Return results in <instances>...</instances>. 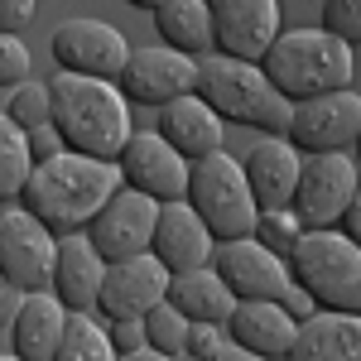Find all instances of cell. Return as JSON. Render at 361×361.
Instances as JSON below:
<instances>
[{"label": "cell", "instance_id": "6da1fadb", "mask_svg": "<svg viewBox=\"0 0 361 361\" xmlns=\"http://www.w3.org/2000/svg\"><path fill=\"white\" fill-rule=\"evenodd\" d=\"M121 164L116 159H97V154H78V149H63L54 159H39L34 173H29L25 202L39 222H49L63 236V231H87V222L106 207V197L121 188Z\"/></svg>", "mask_w": 361, "mask_h": 361}, {"label": "cell", "instance_id": "7a4b0ae2", "mask_svg": "<svg viewBox=\"0 0 361 361\" xmlns=\"http://www.w3.org/2000/svg\"><path fill=\"white\" fill-rule=\"evenodd\" d=\"M54 92V130L63 135L68 149L78 154H97V159H116L130 140V97L111 82V78H87V73H68L58 68L49 78Z\"/></svg>", "mask_w": 361, "mask_h": 361}, {"label": "cell", "instance_id": "3957f363", "mask_svg": "<svg viewBox=\"0 0 361 361\" xmlns=\"http://www.w3.org/2000/svg\"><path fill=\"white\" fill-rule=\"evenodd\" d=\"M197 97L222 116L226 126H246L260 135H284L294 102L275 92V82L265 78L260 63L246 58H226V54H207L197 58Z\"/></svg>", "mask_w": 361, "mask_h": 361}, {"label": "cell", "instance_id": "277c9868", "mask_svg": "<svg viewBox=\"0 0 361 361\" xmlns=\"http://www.w3.org/2000/svg\"><path fill=\"white\" fill-rule=\"evenodd\" d=\"M265 78L275 82V92H284L289 102H304L318 92H337V87H352L357 78V58L352 44L337 39L328 29H279L275 44L260 58Z\"/></svg>", "mask_w": 361, "mask_h": 361}, {"label": "cell", "instance_id": "5b68a950", "mask_svg": "<svg viewBox=\"0 0 361 361\" xmlns=\"http://www.w3.org/2000/svg\"><path fill=\"white\" fill-rule=\"evenodd\" d=\"M289 275L313 294L318 308L361 313V246L342 226H304L289 250Z\"/></svg>", "mask_w": 361, "mask_h": 361}, {"label": "cell", "instance_id": "8992f818", "mask_svg": "<svg viewBox=\"0 0 361 361\" xmlns=\"http://www.w3.org/2000/svg\"><path fill=\"white\" fill-rule=\"evenodd\" d=\"M188 202L197 207V217L212 226V236H250L255 217H260V202L246 183V169L241 159H231L226 149L217 154H202L188 169Z\"/></svg>", "mask_w": 361, "mask_h": 361}, {"label": "cell", "instance_id": "52a82bcc", "mask_svg": "<svg viewBox=\"0 0 361 361\" xmlns=\"http://www.w3.org/2000/svg\"><path fill=\"white\" fill-rule=\"evenodd\" d=\"M357 130H361V97L352 87H337V92H318V97L294 102L284 140L299 154H328V149L357 145Z\"/></svg>", "mask_w": 361, "mask_h": 361}, {"label": "cell", "instance_id": "ba28073f", "mask_svg": "<svg viewBox=\"0 0 361 361\" xmlns=\"http://www.w3.org/2000/svg\"><path fill=\"white\" fill-rule=\"evenodd\" d=\"M54 255H58V231L39 222L25 202L0 207V279L20 289H49L54 279Z\"/></svg>", "mask_w": 361, "mask_h": 361}, {"label": "cell", "instance_id": "9c48e42d", "mask_svg": "<svg viewBox=\"0 0 361 361\" xmlns=\"http://www.w3.org/2000/svg\"><path fill=\"white\" fill-rule=\"evenodd\" d=\"M361 183V164L347 159V149H328V154H304L299 169V188H294V212L304 226H337L347 202Z\"/></svg>", "mask_w": 361, "mask_h": 361}, {"label": "cell", "instance_id": "30bf717a", "mask_svg": "<svg viewBox=\"0 0 361 361\" xmlns=\"http://www.w3.org/2000/svg\"><path fill=\"white\" fill-rule=\"evenodd\" d=\"M154 222H159V197H149V193H140V188H130V183H121V188L106 197V207L87 222V236H92V246L102 250L106 260H121V255L149 250Z\"/></svg>", "mask_w": 361, "mask_h": 361}, {"label": "cell", "instance_id": "8fae6325", "mask_svg": "<svg viewBox=\"0 0 361 361\" xmlns=\"http://www.w3.org/2000/svg\"><path fill=\"white\" fill-rule=\"evenodd\" d=\"M116 164H121V178L130 188L159 197V202L188 197V169H193V159H183L159 130H130L126 149L116 154Z\"/></svg>", "mask_w": 361, "mask_h": 361}, {"label": "cell", "instance_id": "7c38bea8", "mask_svg": "<svg viewBox=\"0 0 361 361\" xmlns=\"http://www.w3.org/2000/svg\"><path fill=\"white\" fill-rule=\"evenodd\" d=\"M212 270L226 279L236 299H275L289 284V260L270 250L255 231L250 236H226L212 246Z\"/></svg>", "mask_w": 361, "mask_h": 361}, {"label": "cell", "instance_id": "4fadbf2b", "mask_svg": "<svg viewBox=\"0 0 361 361\" xmlns=\"http://www.w3.org/2000/svg\"><path fill=\"white\" fill-rule=\"evenodd\" d=\"M49 54H54L58 68H68V73H87V78H111L126 68V58H130V44H126V34L106 20H68V25L54 29V39H49Z\"/></svg>", "mask_w": 361, "mask_h": 361}, {"label": "cell", "instance_id": "5bb4252c", "mask_svg": "<svg viewBox=\"0 0 361 361\" xmlns=\"http://www.w3.org/2000/svg\"><path fill=\"white\" fill-rule=\"evenodd\" d=\"M116 87L140 102V106H164L173 97H183V92H193L197 87V58L178 54V49H130L126 58V68L116 73Z\"/></svg>", "mask_w": 361, "mask_h": 361}, {"label": "cell", "instance_id": "9a60e30c", "mask_svg": "<svg viewBox=\"0 0 361 361\" xmlns=\"http://www.w3.org/2000/svg\"><path fill=\"white\" fill-rule=\"evenodd\" d=\"M212 10V54L260 63L279 34V0H207Z\"/></svg>", "mask_w": 361, "mask_h": 361}, {"label": "cell", "instance_id": "2e32d148", "mask_svg": "<svg viewBox=\"0 0 361 361\" xmlns=\"http://www.w3.org/2000/svg\"><path fill=\"white\" fill-rule=\"evenodd\" d=\"M169 275H173V270H169L154 250L106 260V279H102V299H97V308H102L106 318H121V313L145 318L159 299H169Z\"/></svg>", "mask_w": 361, "mask_h": 361}, {"label": "cell", "instance_id": "e0dca14e", "mask_svg": "<svg viewBox=\"0 0 361 361\" xmlns=\"http://www.w3.org/2000/svg\"><path fill=\"white\" fill-rule=\"evenodd\" d=\"M212 246H217V236H212V226L197 217V207L188 202V197L159 202V222H154V241H149V250L164 260L173 275H178V270L207 265V260H212Z\"/></svg>", "mask_w": 361, "mask_h": 361}, {"label": "cell", "instance_id": "ac0fdd59", "mask_svg": "<svg viewBox=\"0 0 361 361\" xmlns=\"http://www.w3.org/2000/svg\"><path fill=\"white\" fill-rule=\"evenodd\" d=\"M102 279H106V255L92 246V236H87V231H63V236H58L49 289H54L68 308H97Z\"/></svg>", "mask_w": 361, "mask_h": 361}, {"label": "cell", "instance_id": "d6986e66", "mask_svg": "<svg viewBox=\"0 0 361 361\" xmlns=\"http://www.w3.org/2000/svg\"><path fill=\"white\" fill-rule=\"evenodd\" d=\"M246 183L260 207H289L294 202V188H299V169H304V154L289 145L284 135H260L246 149Z\"/></svg>", "mask_w": 361, "mask_h": 361}, {"label": "cell", "instance_id": "ffe728a7", "mask_svg": "<svg viewBox=\"0 0 361 361\" xmlns=\"http://www.w3.org/2000/svg\"><path fill=\"white\" fill-rule=\"evenodd\" d=\"M294 361H361V313L313 308L289 342Z\"/></svg>", "mask_w": 361, "mask_h": 361}, {"label": "cell", "instance_id": "44dd1931", "mask_svg": "<svg viewBox=\"0 0 361 361\" xmlns=\"http://www.w3.org/2000/svg\"><path fill=\"white\" fill-rule=\"evenodd\" d=\"M222 126L226 121L212 111L197 92H183V97H173V102L159 106V126H154V130H159L183 159H202V154H217V149H222V135H226Z\"/></svg>", "mask_w": 361, "mask_h": 361}, {"label": "cell", "instance_id": "7402d4cb", "mask_svg": "<svg viewBox=\"0 0 361 361\" xmlns=\"http://www.w3.org/2000/svg\"><path fill=\"white\" fill-rule=\"evenodd\" d=\"M63 323H68V304L54 289H29L15 323H10V347L25 361H58V342H63Z\"/></svg>", "mask_w": 361, "mask_h": 361}, {"label": "cell", "instance_id": "603a6c76", "mask_svg": "<svg viewBox=\"0 0 361 361\" xmlns=\"http://www.w3.org/2000/svg\"><path fill=\"white\" fill-rule=\"evenodd\" d=\"M226 333L246 347L250 357H289V342L299 333V318H289L279 299H236Z\"/></svg>", "mask_w": 361, "mask_h": 361}, {"label": "cell", "instance_id": "cb8c5ba5", "mask_svg": "<svg viewBox=\"0 0 361 361\" xmlns=\"http://www.w3.org/2000/svg\"><path fill=\"white\" fill-rule=\"evenodd\" d=\"M169 304L183 308L188 323H226L231 308H236V294L226 289V279L217 275L212 260H207V265H197V270L169 275Z\"/></svg>", "mask_w": 361, "mask_h": 361}, {"label": "cell", "instance_id": "d4e9b609", "mask_svg": "<svg viewBox=\"0 0 361 361\" xmlns=\"http://www.w3.org/2000/svg\"><path fill=\"white\" fill-rule=\"evenodd\" d=\"M154 29L169 49L188 58H207L212 54V10L207 0H159L154 5Z\"/></svg>", "mask_w": 361, "mask_h": 361}, {"label": "cell", "instance_id": "484cf974", "mask_svg": "<svg viewBox=\"0 0 361 361\" xmlns=\"http://www.w3.org/2000/svg\"><path fill=\"white\" fill-rule=\"evenodd\" d=\"M29 173H34V154H29V130L15 126L0 111V202L25 193Z\"/></svg>", "mask_w": 361, "mask_h": 361}, {"label": "cell", "instance_id": "4316f807", "mask_svg": "<svg viewBox=\"0 0 361 361\" xmlns=\"http://www.w3.org/2000/svg\"><path fill=\"white\" fill-rule=\"evenodd\" d=\"M116 357L111 337L97 318H87V308H68L63 323V342H58V361H106Z\"/></svg>", "mask_w": 361, "mask_h": 361}, {"label": "cell", "instance_id": "83f0119b", "mask_svg": "<svg viewBox=\"0 0 361 361\" xmlns=\"http://www.w3.org/2000/svg\"><path fill=\"white\" fill-rule=\"evenodd\" d=\"M183 337H188V318L183 308L159 299V304L145 313V342H149V357H183Z\"/></svg>", "mask_w": 361, "mask_h": 361}, {"label": "cell", "instance_id": "f1b7e54d", "mask_svg": "<svg viewBox=\"0 0 361 361\" xmlns=\"http://www.w3.org/2000/svg\"><path fill=\"white\" fill-rule=\"evenodd\" d=\"M5 116H10L15 126H25V130L44 126V121L54 116V92H49V82H39V78L15 82L10 87V102H5Z\"/></svg>", "mask_w": 361, "mask_h": 361}, {"label": "cell", "instance_id": "f546056e", "mask_svg": "<svg viewBox=\"0 0 361 361\" xmlns=\"http://www.w3.org/2000/svg\"><path fill=\"white\" fill-rule=\"evenodd\" d=\"M255 236H260L270 250L289 255L294 241L304 236V222H299V212H294V207H260V217H255Z\"/></svg>", "mask_w": 361, "mask_h": 361}, {"label": "cell", "instance_id": "4dcf8cb0", "mask_svg": "<svg viewBox=\"0 0 361 361\" xmlns=\"http://www.w3.org/2000/svg\"><path fill=\"white\" fill-rule=\"evenodd\" d=\"M25 78H34V73H29V44L20 34L0 29V87L10 92V87L25 82Z\"/></svg>", "mask_w": 361, "mask_h": 361}, {"label": "cell", "instance_id": "1f68e13d", "mask_svg": "<svg viewBox=\"0 0 361 361\" xmlns=\"http://www.w3.org/2000/svg\"><path fill=\"white\" fill-rule=\"evenodd\" d=\"M323 29L357 49L361 44V0H323Z\"/></svg>", "mask_w": 361, "mask_h": 361}, {"label": "cell", "instance_id": "d6a6232c", "mask_svg": "<svg viewBox=\"0 0 361 361\" xmlns=\"http://www.w3.org/2000/svg\"><path fill=\"white\" fill-rule=\"evenodd\" d=\"M106 337H111L116 357H145V352H149V342H145V318H135V313L106 318Z\"/></svg>", "mask_w": 361, "mask_h": 361}, {"label": "cell", "instance_id": "836d02e7", "mask_svg": "<svg viewBox=\"0 0 361 361\" xmlns=\"http://www.w3.org/2000/svg\"><path fill=\"white\" fill-rule=\"evenodd\" d=\"M63 149H68V145H63V135L54 130V121H44V126L29 130V154H34V164H39V159H54Z\"/></svg>", "mask_w": 361, "mask_h": 361}, {"label": "cell", "instance_id": "e575fe53", "mask_svg": "<svg viewBox=\"0 0 361 361\" xmlns=\"http://www.w3.org/2000/svg\"><path fill=\"white\" fill-rule=\"evenodd\" d=\"M275 299H279V304H284V313H289V318H299V323H304L308 313L318 308V304H313V294H308V289H304V284H299V279H294V275H289V284L279 289Z\"/></svg>", "mask_w": 361, "mask_h": 361}, {"label": "cell", "instance_id": "d590c367", "mask_svg": "<svg viewBox=\"0 0 361 361\" xmlns=\"http://www.w3.org/2000/svg\"><path fill=\"white\" fill-rule=\"evenodd\" d=\"M34 10H39V0H0V29H10V34L29 29Z\"/></svg>", "mask_w": 361, "mask_h": 361}, {"label": "cell", "instance_id": "8d00e7d4", "mask_svg": "<svg viewBox=\"0 0 361 361\" xmlns=\"http://www.w3.org/2000/svg\"><path fill=\"white\" fill-rule=\"evenodd\" d=\"M29 289H20V284H10V279H0V328L10 333V323H15V313H20V304H25Z\"/></svg>", "mask_w": 361, "mask_h": 361}, {"label": "cell", "instance_id": "74e56055", "mask_svg": "<svg viewBox=\"0 0 361 361\" xmlns=\"http://www.w3.org/2000/svg\"><path fill=\"white\" fill-rule=\"evenodd\" d=\"M337 226L361 246V183H357V193H352V202H347V212H342V222H337Z\"/></svg>", "mask_w": 361, "mask_h": 361}, {"label": "cell", "instance_id": "f35d334b", "mask_svg": "<svg viewBox=\"0 0 361 361\" xmlns=\"http://www.w3.org/2000/svg\"><path fill=\"white\" fill-rule=\"evenodd\" d=\"M126 5H135V10H154L159 0H126Z\"/></svg>", "mask_w": 361, "mask_h": 361}, {"label": "cell", "instance_id": "ab89813d", "mask_svg": "<svg viewBox=\"0 0 361 361\" xmlns=\"http://www.w3.org/2000/svg\"><path fill=\"white\" fill-rule=\"evenodd\" d=\"M357 164H361V130H357Z\"/></svg>", "mask_w": 361, "mask_h": 361}, {"label": "cell", "instance_id": "60d3db41", "mask_svg": "<svg viewBox=\"0 0 361 361\" xmlns=\"http://www.w3.org/2000/svg\"><path fill=\"white\" fill-rule=\"evenodd\" d=\"M0 207H5V202H0Z\"/></svg>", "mask_w": 361, "mask_h": 361}]
</instances>
